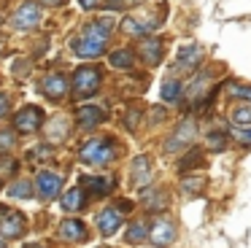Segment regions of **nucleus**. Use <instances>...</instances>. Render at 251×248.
Segmentation results:
<instances>
[{
  "label": "nucleus",
  "mask_w": 251,
  "mask_h": 248,
  "mask_svg": "<svg viewBox=\"0 0 251 248\" xmlns=\"http://www.w3.org/2000/svg\"><path fill=\"white\" fill-rule=\"evenodd\" d=\"M114 30V19L111 16H100V19L89 22L76 38H73L71 49L76 57H100L105 51V43H108V35Z\"/></svg>",
  "instance_id": "obj_1"
},
{
  "label": "nucleus",
  "mask_w": 251,
  "mask_h": 248,
  "mask_svg": "<svg viewBox=\"0 0 251 248\" xmlns=\"http://www.w3.org/2000/svg\"><path fill=\"white\" fill-rule=\"evenodd\" d=\"M103 84V70L98 65H81V68L73 73V92H76L78 100H87Z\"/></svg>",
  "instance_id": "obj_2"
},
{
  "label": "nucleus",
  "mask_w": 251,
  "mask_h": 248,
  "mask_svg": "<svg viewBox=\"0 0 251 248\" xmlns=\"http://www.w3.org/2000/svg\"><path fill=\"white\" fill-rule=\"evenodd\" d=\"M78 159L84 165H108V162L116 159V149L111 140H103V138H95V140H87V143L78 149Z\"/></svg>",
  "instance_id": "obj_3"
},
{
  "label": "nucleus",
  "mask_w": 251,
  "mask_h": 248,
  "mask_svg": "<svg viewBox=\"0 0 251 248\" xmlns=\"http://www.w3.org/2000/svg\"><path fill=\"white\" fill-rule=\"evenodd\" d=\"M195 135H197L195 119H181V122L176 124L173 135L165 140V151H168V154H181L184 149H189V146L195 143Z\"/></svg>",
  "instance_id": "obj_4"
},
{
  "label": "nucleus",
  "mask_w": 251,
  "mask_h": 248,
  "mask_svg": "<svg viewBox=\"0 0 251 248\" xmlns=\"http://www.w3.org/2000/svg\"><path fill=\"white\" fill-rule=\"evenodd\" d=\"M25 216L19 210L8 208V205H0V237L6 240H17V237L25 235Z\"/></svg>",
  "instance_id": "obj_5"
},
{
  "label": "nucleus",
  "mask_w": 251,
  "mask_h": 248,
  "mask_svg": "<svg viewBox=\"0 0 251 248\" xmlns=\"http://www.w3.org/2000/svg\"><path fill=\"white\" fill-rule=\"evenodd\" d=\"M162 25V16H125L122 19V25H119V30L125 32V35H132V38H138V35H149V32L154 30V27H159Z\"/></svg>",
  "instance_id": "obj_6"
},
{
  "label": "nucleus",
  "mask_w": 251,
  "mask_h": 248,
  "mask_svg": "<svg viewBox=\"0 0 251 248\" xmlns=\"http://www.w3.org/2000/svg\"><path fill=\"white\" fill-rule=\"evenodd\" d=\"M41 124H44V111H41L38 105H25L22 111H17V116H14V127L22 135H30V132H35V129H41Z\"/></svg>",
  "instance_id": "obj_7"
},
{
  "label": "nucleus",
  "mask_w": 251,
  "mask_h": 248,
  "mask_svg": "<svg viewBox=\"0 0 251 248\" xmlns=\"http://www.w3.org/2000/svg\"><path fill=\"white\" fill-rule=\"evenodd\" d=\"M38 22H41V5L38 3H22L11 16L14 30H33Z\"/></svg>",
  "instance_id": "obj_8"
},
{
  "label": "nucleus",
  "mask_w": 251,
  "mask_h": 248,
  "mask_svg": "<svg viewBox=\"0 0 251 248\" xmlns=\"http://www.w3.org/2000/svg\"><path fill=\"white\" fill-rule=\"evenodd\" d=\"M41 92H44L49 100L54 102H62L68 97V92H71V81L65 78V75L54 73V75H46L44 81H41Z\"/></svg>",
  "instance_id": "obj_9"
},
{
  "label": "nucleus",
  "mask_w": 251,
  "mask_h": 248,
  "mask_svg": "<svg viewBox=\"0 0 251 248\" xmlns=\"http://www.w3.org/2000/svg\"><path fill=\"white\" fill-rule=\"evenodd\" d=\"M162 51H165L162 38H157V35L143 38V41L138 43V54H141V59L146 65H151V68H157V65L162 62Z\"/></svg>",
  "instance_id": "obj_10"
},
{
  "label": "nucleus",
  "mask_w": 251,
  "mask_h": 248,
  "mask_svg": "<svg viewBox=\"0 0 251 248\" xmlns=\"http://www.w3.org/2000/svg\"><path fill=\"white\" fill-rule=\"evenodd\" d=\"M149 240H151L154 246H159V248L170 246V243L176 240V226H173V221L157 219V221L151 224V229H149Z\"/></svg>",
  "instance_id": "obj_11"
},
{
  "label": "nucleus",
  "mask_w": 251,
  "mask_h": 248,
  "mask_svg": "<svg viewBox=\"0 0 251 248\" xmlns=\"http://www.w3.org/2000/svg\"><path fill=\"white\" fill-rule=\"evenodd\" d=\"M38 197L44 199V202H49V199H54L57 194H60V189H62V178L57 175V173H49V170H44V173H38Z\"/></svg>",
  "instance_id": "obj_12"
},
{
  "label": "nucleus",
  "mask_w": 251,
  "mask_h": 248,
  "mask_svg": "<svg viewBox=\"0 0 251 248\" xmlns=\"http://www.w3.org/2000/svg\"><path fill=\"white\" fill-rule=\"evenodd\" d=\"M211 78H213L211 70H202V73H197L195 78H192L189 84L184 86V92H181V95H184V100L197 102V100H200V97L208 92V86H211Z\"/></svg>",
  "instance_id": "obj_13"
},
{
  "label": "nucleus",
  "mask_w": 251,
  "mask_h": 248,
  "mask_svg": "<svg viewBox=\"0 0 251 248\" xmlns=\"http://www.w3.org/2000/svg\"><path fill=\"white\" fill-rule=\"evenodd\" d=\"M76 122H78V127H84V129H95L98 124L105 122V111L98 105H81L76 111Z\"/></svg>",
  "instance_id": "obj_14"
},
{
  "label": "nucleus",
  "mask_w": 251,
  "mask_h": 248,
  "mask_svg": "<svg viewBox=\"0 0 251 248\" xmlns=\"http://www.w3.org/2000/svg\"><path fill=\"white\" fill-rule=\"evenodd\" d=\"M122 226V210L119 208H105L103 213H98V229L105 237H111Z\"/></svg>",
  "instance_id": "obj_15"
},
{
  "label": "nucleus",
  "mask_w": 251,
  "mask_h": 248,
  "mask_svg": "<svg viewBox=\"0 0 251 248\" xmlns=\"http://www.w3.org/2000/svg\"><path fill=\"white\" fill-rule=\"evenodd\" d=\"M202 59V51L195 46V43H189V46L178 49V57H176V70H195L197 65H200Z\"/></svg>",
  "instance_id": "obj_16"
},
{
  "label": "nucleus",
  "mask_w": 251,
  "mask_h": 248,
  "mask_svg": "<svg viewBox=\"0 0 251 248\" xmlns=\"http://www.w3.org/2000/svg\"><path fill=\"white\" fill-rule=\"evenodd\" d=\"M229 122H232L235 132H243V129H251V102H238L229 111Z\"/></svg>",
  "instance_id": "obj_17"
},
{
  "label": "nucleus",
  "mask_w": 251,
  "mask_h": 248,
  "mask_svg": "<svg viewBox=\"0 0 251 248\" xmlns=\"http://www.w3.org/2000/svg\"><path fill=\"white\" fill-rule=\"evenodd\" d=\"M87 208V197H84V189L81 186H73L65 192V197H62V210H68V213H76V210H84Z\"/></svg>",
  "instance_id": "obj_18"
},
{
  "label": "nucleus",
  "mask_w": 251,
  "mask_h": 248,
  "mask_svg": "<svg viewBox=\"0 0 251 248\" xmlns=\"http://www.w3.org/2000/svg\"><path fill=\"white\" fill-rule=\"evenodd\" d=\"M60 235L65 237V240H84L87 237V226L81 224L78 219H65L62 221V226H60Z\"/></svg>",
  "instance_id": "obj_19"
},
{
  "label": "nucleus",
  "mask_w": 251,
  "mask_h": 248,
  "mask_svg": "<svg viewBox=\"0 0 251 248\" xmlns=\"http://www.w3.org/2000/svg\"><path fill=\"white\" fill-rule=\"evenodd\" d=\"M130 178L135 183H141V186L149 181V178H151V165H149V156H135V159H132Z\"/></svg>",
  "instance_id": "obj_20"
},
{
  "label": "nucleus",
  "mask_w": 251,
  "mask_h": 248,
  "mask_svg": "<svg viewBox=\"0 0 251 248\" xmlns=\"http://www.w3.org/2000/svg\"><path fill=\"white\" fill-rule=\"evenodd\" d=\"M181 92H184V84H181L178 78H173V75H170V78H165L159 95H162L165 102H178L181 100Z\"/></svg>",
  "instance_id": "obj_21"
},
{
  "label": "nucleus",
  "mask_w": 251,
  "mask_h": 248,
  "mask_svg": "<svg viewBox=\"0 0 251 248\" xmlns=\"http://www.w3.org/2000/svg\"><path fill=\"white\" fill-rule=\"evenodd\" d=\"M81 186H87V192H92V194H98V197H103V194L111 192V178L84 175V178H81Z\"/></svg>",
  "instance_id": "obj_22"
},
{
  "label": "nucleus",
  "mask_w": 251,
  "mask_h": 248,
  "mask_svg": "<svg viewBox=\"0 0 251 248\" xmlns=\"http://www.w3.org/2000/svg\"><path fill=\"white\" fill-rule=\"evenodd\" d=\"M108 62L114 65V68H119V70H130L135 59H132V51H130V49H116V51L108 54Z\"/></svg>",
  "instance_id": "obj_23"
},
{
  "label": "nucleus",
  "mask_w": 251,
  "mask_h": 248,
  "mask_svg": "<svg viewBox=\"0 0 251 248\" xmlns=\"http://www.w3.org/2000/svg\"><path fill=\"white\" fill-rule=\"evenodd\" d=\"M141 197H143V202H146L151 210H162V208H165V202H168L165 192H159V189H154V186H151V189H143Z\"/></svg>",
  "instance_id": "obj_24"
},
{
  "label": "nucleus",
  "mask_w": 251,
  "mask_h": 248,
  "mask_svg": "<svg viewBox=\"0 0 251 248\" xmlns=\"http://www.w3.org/2000/svg\"><path fill=\"white\" fill-rule=\"evenodd\" d=\"M146 237H149V226L143 224V221L130 224V229H127V243H143Z\"/></svg>",
  "instance_id": "obj_25"
},
{
  "label": "nucleus",
  "mask_w": 251,
  "mask_h": 248,
  "mask_svg": "<svg viewBox=\"0 0 251 248\" xmlns=\"http://www.w3.org/2000/svg\"><path fill=\"white\" fill-rule=\"evenodd\" d=\"M8 194H11L14 199H30L33 197V189H30L27 181H17L14 186H8Z\"/></svg>",
  "instance_id": "obj_26"
},
{
  "label": "nucleus",
  "mask_w": 251,
  "mask_h": 248,
  "mask_svg": "<svg viewBox=\"0 0 251 248\" xmlns=\"http://www.w3.org/2000/svg\"><path fill=\"white\" fill-rule=\"evenodd\" d=\"M17 170H19V162L17 159H0V183L6 181L8 175H14Z\"/></svg>",
  "instance_id": "obj_27"
},
{
  "label": "nucleus",
  "mask_w": 251,
  "mask_h": 248,
  "mask_svg": "<svg viewBox=\"0 0 251 248\" xmlns=\"http://www.w3.org/2000/svg\"><path fill=\"white\" fill-rule=\"evenodd\" d=\"M208 146L213 151H224L227 149V135L224 132H208Z\"/></svg>",
  "instance_id": "obj_28"
},
{
  "label": "nucleus",
  "mask_w": 251,
  "mask_h": 248,
  "mask_svg": "<svg viewBox=\"0 0 251 248\" xmlns=\"http://www.w3.org/2000/svg\"><path fill=\"white\" fill-rule=\"evenodd\" d=\"M202 178H186L184 183H181V186H184V194H200L202 192Z\"/></svg>",
  "instance_id": "obj_29"
},
{
  "label": "nucleus",
  "mask_w": 251,
  "mask_h": 248,
  "mask_svg": "<svg viewBox=\"0 0 251 248\" xmlns=\"http://www.w3.org/2000/svg\"><path fill=\"white\" fill-rule=\"evenodd\" d=\"M46 132H57L54 135V140L57 138H62V135H68V127H65V119H54V122H49V127H46Z\"/></svg>",
  "instance_id": "obj_30"
},
{
  "label": "nucleus",
  "mask_w": 251,
  "mask_h": 248,
  "mask_svg": "<svg viewBox=\"0 0 251 248\" xmlns=\"http://www.w3.org/2000/svg\"><path fill=\"white\" fill-rule=\"evenodd\" d=\"M141 0H105V5H108L111 11H125L130 8V5H138Z\"/></svg>",
  "instance_id": "obj_31"
},
{
  "label": "nucleus",
  "mask_w": 251,
  "mask_h": 248,
  "mask_svg": "<svg viewBox=\"0 0 251 248\" xmlns=\"http://www.w3.org/2000/svg\"><path fill=\"white\" fill-rule=\"evenodd\" d=\"M14 132H6V129H3V132H0V151H8L14 146Z\"/></svg>",
  "instance_id": "obj_32"
},
{
  "label": "nucleus",
  "mask_w": 251,
  "mask_h": 248,
  "mask_svg": "<svg viewBox=\"0 0 251 248\" xmlns=\"http://www.w3.org/2000/svg\"><path fill=\"white\" fill-rule=\"evenodd\" d=\"M49 154H51V149H49V146H38V149H33V151H30V162H35V159H46Z\"/></svg>",
  "instance_id": "obj_33"
},
{
  "label": "nucleus",
  "mask_w": 251,
  "mask_h": 248,
  "mask_svg": "<svg viewBox=\"0 0 251 248\" xmlns=\"http://www.w3.org/2000/svg\"><path fill=\"white\" fill-rule=\"evenodd\" d=\"M138 119H141V108H132L130 113H127V129H135L138 127Z\"/></svg>",
  "instance_id": "obj_34"
},
{
  "label": "nucleus",
  "mask_w": 251,
  "mask_h": 248,
  "mask_svg": "<svg viewBox=\"0 0 251 248\" xmlns=\"http://www.w3.org/2000/svg\"><path fill=\"white\" fill-rule=\"evenodd\" d=\"M232 95H238V97H246V100L251 102V86H232Z\"/></svg>",
  "instance_id": "obj_35"
},
{
  "label": "nucleus",
  "mask_w": 251,
  "mask_h": 248,
  "mask_svg": "<svg viewBox=\"0 0 251 248\" xmlns=\"http://www.w3.org/2000/svg\"><path fill=\"white\" fill-rule=\"evenodd\" d=\"M8 108H11V100H8V95H0V116H6Z\"/></svg>",
  "instance_id": "obj_36"
},
{
  "label": "nucleus",
  "mask_w": 251,
  "mask_h": 248,
  "mask_svg": "<svg viewBox=\"0 0 251 248\" xmlns=\"http://www.w3.org/2000/svg\"><path fill=\"white\" fill-rule=\"evenodd\" d=\"M235 135H238L243 143H251V129H243V132H235Z\"/></svg>",
  "instance_id": "obj_37"
},
{
  "label": "nucleus",
  "mask_w": 251,
  "mask_h": 248,
  "mask_svg": "<svg viewBox=\"0 0 251 248\" xmlns=\"http://www.w3.org/2000/svg\"><path fill=\"white\" fill-rule=\"evenodd\" d=\"M78 3H81L84 8H98V5H100V0H78Z\"/></svg>",
  "instance_id": "obj_38"
},
{
  "label": "nucleus",
  "mask_w": 251,
  "mask_h": 248,
  "mask_svg": "<svg viewBox=\"0 0 251 248\" xmlns=\"http://www.w3.org/2000/svg\"><path fill=\"white\" fill-rule=\"evenodd\" d=\"M41 3H44V5H49V8H57V5H62L65 0H41Z\"/></svg>",
  "instance_id": "obj_39"
},
{
  "label": "nucleus",
  "mask_w": 251,
  "mask_h": 248,
  "mask_svg": "<svg viewBox=\"0 0 251 248\" xmlns=\"http://www.w3.org/2000/svg\"><path fill=\"white\" fill-rule=\"evenodd\" d=\"M151 119H165V111H162V108H154V111H151Z\"/></svg>",
  "instance_id": "obj_40"
},
{
  "label": "nucleus",
  "mask_w": 251,
  "mask_h": 248,
  "mask_svg": "<svg viewBox=\"0 0 251 248\" xmlns=\"http://www.w3.org/2000/svg\"><path fill=\"white\" fill-rule=\"evenodd\" d=\"M0 248H6V240H3V237H0Z\"/></svg>",
  "instance_id": "obj_41"
},
{
  "label": "nucleus",
  "mask_w": 251,
  "mask_h": 248,
  "mask_svg": "<svg viewBox=\"0 0 251 248\" xmlns=\"http://www.w3.org/2000/svg\"><path fill=\"white\" fill-rule=\"evenodd\" d=\"M27 248H41V246H27Z\"/></svg>",
  "instance_id": "obj_42"
},
{
  "label": "nucleus",
  "mask_w": 251,
  "mask_h": 248,
  "mask_svg": "<svg viewBox=\"0 0 251 248\" xmlns=\"http://www.w3.org/2000/svg\"><path fill=\"white\" fill-rule=\"evenodd\" d=\"M0 46H3V38H0Z\"/></svg>",
  "instance_id": "obj_43"
}]
</instances>
